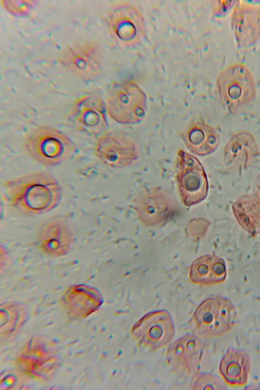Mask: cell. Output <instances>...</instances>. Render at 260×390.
<instances>
[{
	"mask_svg": "<svg viewBox=\"0 0 260 390\" xmlns=\"http://www.w3.org/2000/svg\"><path fill=\"white\" fill-rule=\"evenodd\" d=\"M3 185L9 205L26 215H40L53 210L63 196L59 181L46 172L14 177L6 180Z\"/></svg>",
	"mask_w": 260,
	"mask_h": 390,
	"instance_id": "obj_1",
	"label": "cell"
},
{
	"mask_svg": "<svg viewBox=\"0 0 260 390\" xmlns=\"http://www.w3.org/2000/svg\"><path fill=\"white\" fill-rule=\"evenodd\" d=\"M23 147L41 165L54 167L70 159L77 147L73 141L58 129L47 125L36 126L26 135Z\"/></svg>",
	"mask_w": 260,
	"mask_h": 390,
	"instance_id": "obj_2",
	"label": "cell"
},
{
	"mask_svg": "<svg viewBox=\"0 0 260 390\" xmlns=\"http://www.w3.org/2000/svg\"><path fill=\"white\" fill-rule=\"evenodd\" d=\"M237 318V311L232 301L215 296L207 298L198 306L192 316L191 325L198 337L212 339L231 331Z\"/></svg>",
	"mask_w": 260,
	"mask_h": 390,
	"instance_id": "obj_3",
	"label": "cell"
},
{
	"mask_svg": "<svg viewBox=\"0 0 260 390\" xmlns=\"http://www.w3.org/2000/svg\"><path fill=\"white\" fill-rule=\"evenodd\" d=\"M105 103L109 116L121 124H139L146 115V95L133 81H122L112 85Z\"/></svg>",
	"mask_w": 260,
	"mask_h": 390,
	"instance_id": "obj_4",
	"label": "cell"
},
{
	"mask_svg": "<svg viewBox=\"0 0 260 390\" xmlns=\"http://www.w3.org/2000/svg\"><path fill=\"white\" fill-rule=\"evenodd\" d=\"M216 84L220 101L230 111L248 104L255 94L254 79L248 68L242 63L226 68L218 76Z\"/></svg>",
	"mask_w": 260,
	"mask_h": 390,
	"instance_id": "obj_5",
	"label": "cell"
},
{
	"mask_svg": "<svg viewBox=\"0 0 260 390\" xmlns=\"http://www.w3.org/2000/svg\"><path fill=\"white\" fill-rule=\"evenodd\" d=\"M176 179L185 206L189 207L200 204L207 198L209 182L205 169L194 155L183 149L177 152Z\"/></svg>",
	"mask_w": 260,
	"mask_h": 390,
	"instance_id": "obj_6",
	"label": "cell"
},
{
	"mask_svg": "<svg viewBox=\"0 0 260 390\" xmlns=\"http://www.w3.org/2000/svg\"><path fill=\"white\" fill-rule=\"evenodd\" d=\"M94 154L104 165L114 169L128 167L140 155V149L131 137L118 131H106L98 136Z\"/></svg>",
	"mask_w": 260,
	"mask_h": 390,
	"instance_id": "obj_7",
	"label": "cell"
},
{
	"mask_svg": "<svg viewBox=\"0 0 260 390\" xmlns=\"http://www.w3.org/2000/svg\"><path fill=\"white\" fill-rule=\"evenodd\" d=\"M131 334L144 347L155 351L172 342L175 335V324L168 311H152L135 323Z\"/></svg>",
	"mask_w": 260,
	"mask_h": 390,
	"instance_id": "obj_8",
	"label": "cell"
},
{
	"mask_svg": "<svg viewBox=\"0 0 260 390\" xmlns=\"http://www.w3.org/2000/svg\"><path fill=\"white\" fill-rule=\"evenodd\" d=\"M108 23L113 36L124 45L138 46L146 37L143 16L131 3L123 2L115 6L109 15Z\"/></svg>",
	"mask_w": 260,
	"mask_h": 390,
	"instance_id": "obj_9",
	"label": "cell"
},
{
	"mask_svg": "<svg viewBox=\"0 0 260 390\" xmlns=\"http://www.w3.org/2000/svg\"><path fill=\"white\" fill-rule=\"evenodd\" d=\"M106 103L95 94L84 95L78 99L71 109L70 119L79 132L99 136L107 131L109 123Z\"/></svg>",
	"mask_w": 260,
	"mask_h": 390,
	"instance_id": "obj_10",
	"label": "cell"
},
{
	"mask_svg": "<svg viewBox=\"0 0 260 390\" xmlns=\"http://www.w3.org/2000/svg\"><path fill=\"white\" fill-rule=\"evenodd\" d=\"M133 203L141 221L149 226L159 224L168 220L176 207L172 196L158 187L143 189L134 198Z\"/></svg>",
	"mask_w": 260,
	"mask_h": 390,
	"instance_id": "obj_11",
	"label": "cell"
},
{
	"mask_svg": "<svg viewBox=\"0 0 260 390\" xmlns=\"http://www.w3.org/2000/svg\"><path fill=\"white\" fill-rule=\"evenodd\" d=\"M74 241L73 229L69 222L61 217L49 219L40 229L37 236L40 252L50 257L66 255Z\"/></svg>",
	"mask_w": 260,
	"mask_h": 390,
	"instance_id": "obj_12",
	"label": "cell"
},
{
	"mask_svg": "<svg viewBox=\"0 0 260 390\" xmlns=\"http://www.w3.org/2000/svg\"><path fill=\"white\" fill-rule=\"evenodd\" d=\"M204 344L197 335L187 334L168 347L166 358L174 369L189 375L196 374L203 358Z\"/></svg>",
	"mask_w": 260,
	"mask_h": 390,
	"instance_id": "obj_13",
	"label": "cell"
},
{
	"mask_svg": "<svg viewBox=\"0 0 260 390\" xmlns=\"http://www.w3.org/2000/svg\"><path fill=\"white\" fill-rule=\"evenodd\" d=\"M61 60L70 71L85 79L96 76L101 69V52L93 43H80L70 47Z\"/></svg>",
	"mask_w": 260,
	"mask_h": 390,
	"instance_id": "obj_14",
	"label": "cell"
},
{
	"mask_svg": "<svg viewBox=\"0 0 260 390\" xmlns=\"http://www.w3.org/2000/svg\"><path fill=\"white\" fill-rule=\"evenodd\" d=\"M231 24L237 43L241 47L253 44L260 37V8L247 3L235 6Z\"/></svg>",
	"mask_w": 260,
	"mask_h": 390,
	"instance_id": "obj_15",
	"label": "cell"
},
{
	"mask_svg": "<svg viewBox=\"0 0 260 390\" xmlns=\"http://www.w3.org/2000/svg\"><path fill=\"white\" fill-rule=\"evenodd\" d=\"M258 154L255 138L251 133L242 131L235 134L226 143L223 160L225 165L232 169L244 171L251 166Z\"/></svg>",
	"mask_w": 260,
	"mask_h": 390,
	"instance_id": "obj_16",
	"label": "cell"
},
{
	"mask_svg": "<svg viewBox=\"0 0 260 390\" xmlns=\"http://www.w3.org/2000/svg\"><path fill=\"white\" fill-rule=\"evenodd\" d=\"M184 145L193 155L204 156L214 152L220 143L216 129L202 121L190 123L180 133Z\"/></svg>",
	"mask_w": 260,
	"mask_h": 390,
	"instance_id": "obj_17",
	"label": "cell"
},
{
	"mask_svg": "<svg viewBox=\"0 0 260 390\" xmlns=\"http://www.w3.org/2000/svg\"><path fill=\"white\" fill-rule=\"evenodd\" d=\"M250 368V359L248 353L243 350L230 347L220 361L219 372L226 385L243 387L248 382Z\"/></svg>",
	"mask_w": 260,
	"mask_h": 390,
	"instance_id": "obj_18",
	"label": "cell"
},
{
	"mask_svg": "<svg viewBox=\"0 0 260 390\" xmlns=\"http://www.w3.org/2000/svg\"><path fill=\"white\" fill-rule=\"evenodd\" d=\"M227 276L226 263L217 255L206 254L196 259L189 269L191 281L203 286H211L223 282Z\"/></svg>",
	"mask_w": 260,
	"mask_h": 390,
	"instance_id": "obj_19",
	"label": "cell"
},
{
	"mask_svg": "<svg viewBox=\"0 0 260 390\" xmlns=\"http://www.w3.org/2000/svg\"><path fill=\"white\" fill-rule=\"evenodd\" d=\"M39 341L30 343L21 356L22 368L38 378H46L53 372L55 362L45 346Z\"/></svg>",
	"mask_w": 260,
	"mask_h": 390,
	"instance_id": "obj_20",
	"label": "cell"
},
{
	"mask_svg": "<svg viewBox=\"0 0 260 390\" xmlns=\"http://www.w3.org/2000/svg\"><path fill=\"white\" fill-rule=\"evenodd\" d=\"M63 300L73 312L80 316L98 308L103 303L100 291L88 285L79 284L70 286L63 296Z\"/></svg>",
	"mask_w": 260,
	"mask_h": 390,
	"instance_id": "obj_21",
	"label": "cell"
},
{
	"mask_svg": "<svg viewBox=\"0 0 260 390\" xmlns=\"http://www.w3.org/2000/svg\"><path fill=\"white\" fill-rule=\"evenodd\" d=\"M232 212L239 225L252 237L260 234V201L254 196L243 194L232 204Z\"/></svg>",
	"mask_w": 260,
	"mask_h": 390,
	"instance_id": "obj_22",
	"label": "cell"
},
{
	"mask_svg": "<svg viewBox=\"0 0 260 390\" xmlns=\"http://www.w3.org/2000/svg\"><path fill=\"white\" fill-rule=\"evenodd\" d=\"M226 384L223 379L218 376L209 373L197 372L191 383L192 389L225 390Z\"/></svg>",
	"mask_w": 260,
	"mask_h": 390,
	"instance_id": "obj_23",
	"label": "cell"
},
{
	"mask_svg": "<svg viewBox=\"0 0 260 390\" xmlns=\"http://www.w3.org/2000/svg\"><path fill=\"white\" fill-rule=\"evenodd\" d=\"M22 310L16 305H10L5 307L4 308V313L1 312V314H4V317L1 316V318H4V320H1V327L4 326V332L7 328L5 333H9L16 329L20 320L22 318Z\"/></svg>",
	"mask_w": 260,
	"mask_h": 390,
	"instance_id": "obj_24",
	"label": "cell"
},
{
	"mask_svg": "<svg viewBox=\"0 0 260 390\" xmlns=\"http://www.w3.org/2000/svg\"><path fill=\"white\" fill-rule=\"evenodd\" d=\"M4 7L10 13L15 15H25L32 7V1H5Z\"/></svg>",
	"mask_w": 260,
	"mask_h": 390,
	"instance_id": "obj_25",
	"label": "cell"
},
{
	"mask_svg": "<svg viewBox=\"0 0 260 390\" xmlns=\"http://www.w3.org/2000/svg\"><path fill=\"white\" fill-rule=\"evenodd\" d=\"M254 196L260 201V174L255 179L253 184Z\"/></svg>",
	"mask_w": 260,
	"mask_h": 390,
	"instance_id": "obj_26",
	"label": "cell"
}]
</instances>
